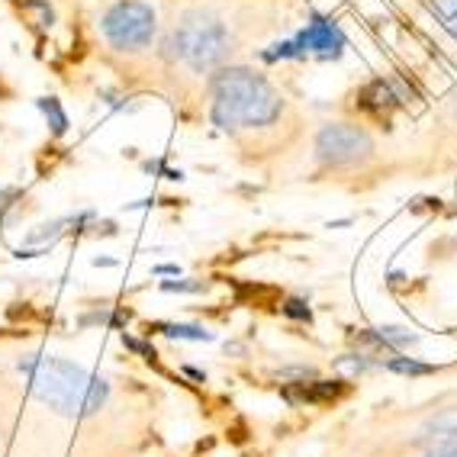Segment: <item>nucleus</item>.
<instances>
[{"label":"nucleus","mask_w":457,"mask_h":457,"mask_svg":"<svg viewBox=\"0 0 457 457\" xmlns=\"http://www.w3.org/2000/svg\"><path fill=\"white\" fill-rule=\"evenodd\" d=\"M342 42V36H338V29H335L332 23H326V20H316V23L306 29V33L296 39V46H303V49H319V52H332L335 46Z\"/></svg>","instance_id":"obj_6"},{"label":"nucleus","mask_w":457,"mask_h":457,"mask_svg":"<svg viewBox=\"0 0 457 457\" xmlns=\"http://www.w3.org/2000/svg\"><path fill=\"white\" fill-rule=\"evenodd\" d=\"M210 116L242 152L278 155L300 132L294 104L252 68H220L210 81Z\"/></svg>","instance_id":"obj_1"},{"label":"nucleus","mask_w":457,"mask_h":457,"mask_svg":"<svg viewBox=\"0 0 457 457\" xmlns=\"http://www.w3.org/2000/svg\"><path fill=\"white\" fill-rule=\"evenodd\" d=\"M232 46L236 39H232L228 23L204 7L187 10L174 26V52L196 74H216L220 68H226Z\"/></svg>","instance_id":"obj_3"},{"label":"nucleus","mask_w":457,"mask_h":457,"mask_svg":"<svg viewBox=\"0 0 457 457\" xmlns=\"http://www.w3.org/2000/svg\"><path fill=\"white\" fill-rule=\"evenodd\" d=\"M422 457H457V441H448V445H438L435 451H428V454Z\"/></svg>","instance_id":"obj_10"},{"label":"nucleus","mask_w":457,"mask_h":457,"mask_svg":"<svg viewBox=\"0 0 457 457\" xmlns=\"http://www.w3.org/2000/svg\"><path fill=\"white\" fill-rule=\"evenodd\" d=\"M374 158V139L358 123H326L316 132V162L328 171H352Z\"/></svg>","instance_id":"obj_5"},{"label":"nucleus","mask_w":457,"mask_h":457,"mask_svg":"<svg viewBox=\"0 0 457 457\" xmlns=\"http://www.w3.org/2000/svg\"><path fill=\"white\" fill-rule=\"evenodd\" d=\"M386 368L400 370V374H432V368H428V364H416V361H406V358H393Z\"/></svg>","instance_id":"obj_9"},{"label":"nucleus","mask_w":457,"mask_h":457,"mask_svg":"<svg viewBox=\"0 0 457 457\" xmlns=\"http://www.w3.org/2000/svg\"><path fill=\"white\" fill-rule=\"evenodd\" d=\"M100 33H104L110 49L126 52V55H139V52H145L155 42V10L145 0H116L113 7L100 17Z\"/></svg>","instance_id":"obj_4"},{"label":"nucleus","mask_w":457,"mask_h":457,"mask_svg":"<svg viewBox=\"0 0 457 457\" xmlns=\"http://www.w3.org/2000/svg\"><path fill=\"white\" fill-rule=\"evenodd\" d=\"M20 370L29 380V390L39 403L58 412V416H94L110 400V386L94 377L90 370L78 368L65 358L49 354H23Z\"/></svg>","instance_id":"obj_2"},{"label":"nucleus","mask_w":457,"mask_h":457,"mask_svg":"<svg viewBox=\"0 0 457 457\" xmlns=\"http://www.w3.org/2000/svg\"><path fill=\"white\" fill-rule=\"evenodd\" d=\"M7 200H10V194H7V190H0V210H4V206H10Z\"/></svg>","instance_id":"obj_11"},{"label":"nucleus","mask_w":457,"mask_h":457,"mask_svg":"<svg viewBox=\"0 0 457 457\" xmlns=\"http://www.w3.org/2000/svg\"><path fill=\"white\" fill-rule=\"evenodd\" d=\"M168 335H178V338H194V342H210V332L206 328H194V326H164Z\"/></svg>","instance_id":"obj_8"},{"label":"nucleus","mask_w":457,"mask_h":457,"mask_svg":"<svg viewBox=\"0 0 457 457\" xmlns=\"http://www.w3.org/2000/svg\"><path fill=\"white\" fill-rule=\"evenodd\" d=\"M448 17L454 20V26H457V7H454V10H448Z\"/></svg>","instance_id":"obj_12"},{"label":"nucleus","mask_w":457,"mask_h":457,"mask_svg":"<svg viewBox=\"0 0 457 457\" xmlns=\"http://www.w3.org/2000/svg\"><path fill=\"white\" fill-rule=\"evenodd\" d=\"M425 435H428V438H438L441 445L457 441V409H441V412H435V416L425 422Z\"/></svg>","instance_id":"obj_7"}]
</instances>
